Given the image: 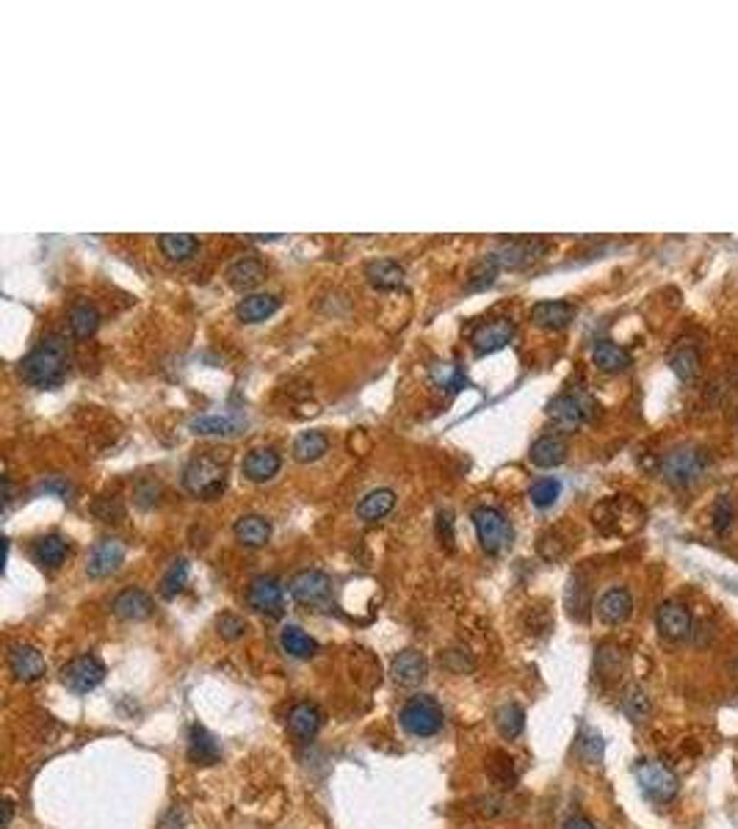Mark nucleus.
<instances>
[{
	"label": "nucleus",
	"mask_w": 738,
	"mask_h": 829,
	"mask_svg": "<svg viewBox=\"0 0 738 829\" xmlns=\"http://www.w3.org/2000/svg\"><path fill=\"white\" fill-rule=\"evenodd\" d=\"M12 818H15V804L6 799V802H4V829L12 826Z\"/></svg>",
	"instance_id": "3c124183"
},
{
	"label": "nucleus",
	"mask_w": 738,
	"mask_h": 829,
	"mask_svg": "<svg viewBox=\"0 0 738 829\" xmlns=\"http://www.w3.org/2000/svg\"><path fill=\"white\" fill-rule=\"evenodd\" d=\"M495 274H498L495 257H493V255H484V257L474 265V274H471V283H467V288H471V291H479V288L493 285V283H495Z\"/></svg>",
	"instance_id": "79ce46f5"
},
{
	"label": "nucleus",
	"mask_w": 738,
	"mask_h": 829,
	"mask_svg": "<svg viewBox=\"0 0 738 829\" xmlns=\"http://www.w3.org/2000/svg\"><path fill=\"white\" fill-rule=\"evenodd\" d=\"M559 495H562V484H559V478H554V475L536 478V481L531 484V490H528V498H531V504H534L536 509H551V506L559 501Z\"/></svg>",
	"instance_id": "58836bf2"
},
{
	"label": "nucleus",
	"mask_w": 738,
	"mask_h": 829,
	"mask_svg": "<svg viewBox=\"0 0 738 829\" xmlns=\"http://www.w3.org/2000/svg\"><path fill=\"white\" fill-rule=\"evenodd\" d=\"M567 454H570V448H567V440H564V437H559V434H543V437H536V440L531 443L528 459H531L534 467H545V470H551V467L564 464V462H567Z\"/></svg>",
	"instance_id": "412c9836"
},
{
	"label": "nucleus",
	"mask_w": 738,
	"mask_h": 829,
	"mask_svg": "<svg viewBox=\"0 0 738 829\" xmlns=\"http://www.w3.org/2000/svg\"><path fill=\"white\" fill-rule=\"evenodd\" d=\"M158 246H161V252H164L169 260L183 263V260H188V257L196 255L199 238L191 235V233H164V235L158 238Z\"/></svg>",
	"instance_id": "72a5a7b5"
},
{
	"label": "nucleus",
	"mask_w": 738,
	"mask_h": 829,
	"mask_svg": "<svg viewBox=\"0 0 738 829\" xmlns=\"http://www.w3.org/2000/svg\"><path fill=\"white\" fill-rule=\"evenodd\" d=\"M291 597L304 608H321L332 600V578L321 570H299L288 581Z\"/></svg>",
	"instance_id": "1a4fd4ad"
},
{
	"label": "nucleus",
	"mask_w": 738,
	"mask_h": 829,
	"mask_svg": "<svg viewBox=\"0 0 738 829\" xmlns=\"http://www.w3.org/2000/svg\"><path fill=\"white\" fill-rule=\"evenodd\" d=\"M246 426V421L235 412H203L188 421V429L203 437H233Z\"/></svg>",
	"instance_id": "2eb2a0df"
},
{
	"label": "nucleus",
	"mask_w": 738,
	"mask_h": 829,
	"mask_svg": "<svg viewBox=\"0 0 738 829\" xmlns=\"http://www.w3.org/2000/svg\"><path fill=\"white\" fill-rule=\"evenodd\" d=\"M329 451V437L324 432H302L294 440V459L302 464L318 462Z\"/></svg>",
	"instance_id": "f704fd0d"
},
{
	"label": "nucleus",
	"mask_w": 738,
	"mask_h": 829,
	"mask_svg": "<svg viewBox=\"0 0 738 829\" xmlns=\"http://www.w3.org/2000/svg\"><path fill=\"white\" fill-rule=\"evenodd\" d=\"M246 603L252 611L265 616H283L285 611V586L277 575H257L249 581Z\"/></svg>",
	"instance_id": "9b49d317"
},
{
	"label": "nucleus",
	"mask_w": 738,
	"mask_h": 829,
	"mask_svg": "<svg viewBox=\"0 0 738 829\" xmlns=\"http://www.w3.org/2000/svg\"><path fill=\"white\" fill-rule=\"evenodd\" d=\"M324 724V714L318 705L313 703H296L288 714V730L299 738V741H310L315 738V733Z\"/></svg>",
	"instance_id": "bb28decb"
},
{
	"label": "nucleus",
	"mask_w": 738,
	"mask_h": 829,
	"mask_svg": "<svg viewBox=\"0 0 738 829\" xmlns=\"http://www.w3.org/2000/svg\"><path fill=\"white\" fill-rule=\"evenodd\" d=\"M603 752H606V741H603V735L586 730L583 738H581V757L586 760V764H600Z\"/></svg>",
	"instance_id": "a18cd8bd"
},
{
	"label": "nucleus",
	"mask_w": 738,
	"mask_h": 829,
	"mask_svg": "<svg viewBox=\"0 0 738 829\" xmlns=\"http://www.w3.org/2000/svg\"><path fill=\"white\" fill-rule=\"evenodd\" d=\"M235 531V539L246 547H263L268 539H272V523L260 514H244L235 520L233 525Z\"/></svg>",
	"instance_id": "2f4dec72"
},
{
	"label": "nucleus",
	"mask_w": 738,
	"mask_h": 829,
	"mask_svg": "<svg viewBox=\"0 0 738 829\" xmlns=\"http://www.w3.org/2000/svg\"><path fill=\"white\" fill-rule=\"evenodd\" d=\"M9 669L23 683H36L47 674V661L42 650L34 644H12L9 647Z\"/></svg>",
	"instance_id": "f3484780"
},
{
	"label": "nucleus",
	"mask_w": 738,
	"mask_h": 829,
	"mask_svg": "<svg viewBox=\"0 0 738 829\" xmlns=\"http://www.w3.org/2000/svg\"><path fill=\"white\" fill-rule=\"evenodd\" d=\"M31 556L39 567L45 570H58L66 556H70V542H66L61 534H47V536H39L31 547Z\"/></svg>",
	"instance_id": "b1692460"
},
{
	"label": "nucleus",
	"mask_w": 738,
	"mask_h": 829,
	"mask_svg": "<svg viewBox=\"0 0 738 829\" xmlns=\"http://www.w3.org/2000/svg\"><path fill=\"white\" fill-rule=\"evenodd\" d=\"M365 276H368V283L374 288H379V291H395V288H401V285L407 283L404 265L395 263V260H374V263H368L365 265Z\"/></svg>",
	"instance_id": "cd10ccee"
},
{
	"label": "nucleus",
	"mask_w": 738,
	"mask_h": 829,
	"mask_svg": "<svg viewBox=\"0 0 738 829\" xmlns=\"http://www.w3.org/2000/svg\"><path fill=\"white\" fill-rule=\"evenodd\" d=\"M432 379H434V385L454 387V390H459L464 385V376H462L459 365H454V363H434L432 365Z\"/></svg>",
	"instance_id": "c03bdc74"
},
{
	"label": "nucleus",
	"mask_w": 738,
	"mask_h": 829,
	"mask_svg": "<svg viewBox=\"0 0 738 829\" xmlns=\"http://www.w3.org/2000/svg\"><path fill=\"white\" fill-rule=\"evenodd\" d=\"M70 363H73L70 343H66L64 335L50 332L25 355V360L20 363V376L25 385L36 390H55L64 385L66 374H70Z\"/></svg>",
	"instance_id": "f257e3e1"
},
{
	"label": "nucleus",
	"mask_w": 738,
	"mask_h": 829,
	"mask_svg": "<svg viewBox=\"0 0 738 829\" xmlns=\"http://www.w3.org/2000/svg\"><path fill=\"white\" fill-rule=\"evenodd\" d=\"M398 722L415 738H432L443 730L445 714L432 694H415L398 711Z\"/></svg>",
	"instance_id": "20e7f679"
},
{
	"label": "nucleus",
	"mask_w": 738,
	"mask_h": 829,
	"mask_svg": "<svg viewBox=\"0 0 738 829\" xmlns=\"http://www.w3.org/2000/svg\"><path fill=\"white\" fill-rule=\"evenodd\" d=\"M655 628L666 642H681L692 634V614L678 600H663L655 611Z\"/></svg>",
	"instance_id": "4468645a"
},
{
	"label": "nucleus",
	"mask_w": 738,
	"mask_h": 829,
	"mask_svg": "<svg viewBox=\"0 0 738 829\" xmlns=\"http://www.w3.org/2000/svg\"><path fill=\"white\" fill-rule=\"evenodd\" d=\"M390 677L395 685H421L429 677V661L421 650H401L390 664Z\"/></svg>",
	"instance_id": "dca6fc26"
},
{
	"label": "nucleus",
	"mask_w": 738,
	"mask_h": 829,
	"mask_svg": "<svg viewBox=\"0 0 738 829\" xmlns=\"http://www.w3.org/2000/svg\"><path fill=\"white\" fill-rule=\"evenodd\" d=\"M669 368H673V374H675L681 382L697 379V374H700V349L694 345V340L681 337V340L673 345V352H669Z\"/></svg>",
	"instance_id": "393cba45"
},
{
	"label": "nucleus",
	"mask_w": 738,
	"mask_h": 829,
	"mask_svg": "<svg viewBox=\"0 0 738 829\" xmlns=\"http://www.w3.org/2000/svg\"><path fill=\"white\" fill-rule=\"evenodd\" d=\"M222 757V746L219 741L199 724H191L188 727V760L196 766H214L219 764Z\"/></svg>",
	"instance_id": "4be33fe9"
},
{
	"label": "nucleus",
	"mask_w": 738,
	"mask_h": 829,
	"mask_svg": "<svg viewBox=\"0 0 738 829\" xmlns=\"http://www.w3.org/2000/svg\"><path fill=\"white\" fill-rule=\"evenodd\" d=\"M733 520H735V509H733L730 498L722 495V498L716 501V506H713V528H716L719 534H727L730 525H733Z\"/></svg>",
	"instance_id": "49530a36"
},
{
	"label": "nucleus",
	"mask_w": 738,
	"mask_h": 829,
	"mask_svg": "<svg viewBox=\"0 0 738 829\" xmlns=\"http://www.w3.org/2000/svg\"><path fill=\"white\" fill-rule=\"evenodd\" d=\"M597 672H600V677H606V680L620 677V672H623V653L617 647H612V644L600 647L597 650Z\"/></svg>",
	"instance_id": "a19ab883"
},
{
	"label": "nucleus",
	"mask_w": 738,
	"mask_h": 829,
	"mask_svg": "<svg viewBox=\"0 0 738 829\" xmlns=\"http://www.w3.org/2000/svg\"><path fill=\"white\" fill-rule=\"evenodd\" d=\"M437 536L445 547H454V514L448 509H440L437 514Z\"/></svg>",
	"instance_id": "de8ad7c7"
},
{
	"label": "nucleus",
	"mask_w": 738,
	"mask_h": 829,
	"mask_svg": "<svg viewBox=\"0 0 738 829\" xmlns=\"http://www.w3.org/2000/svg\"><path fill=\"white\" fill-rule=\"evenodd\" d=\"M395 506V493L390 487H376L371 493H365L357 504V517L363 523H379L382 517H387Z\"/></svg>",
	"instance_id": "c85d7f7f"
},
{
	"label": "nucleus",
	"mask_w": 738,
	"mask_h": 829,
	"mask_svg": "<svg viewBox=\"0 0 738 829\" xmlns=\"http://www.w3.org/2000/svg\"><path fill=\"white\" fill-rule=\"evenodd\" d=\"M185 584H188V562L180 556V559H175L169 567H166V573H164V578H161V597L164 600H175L183 589H185Z\"/></svg>",
	"instance_id": "4c0bfd02"
},
{
	"label": "nucleus",
	"mask_w": 738,
	"mask_h": 829,
	"mask_svg": "<svg viewBox=\"0 0 738 829\" xmlns=\"http://www.w3.org/2000/svg\"><path fill=\"white\" fill-rule=\"evenodd\" d=\"M471 520H474V528H476V536H479V544H482L484 553H493V556H495V553H501L504 547L512 544L514 531H512L509 517L501 509H495V506H476L474 514H471Z\"/></svg>",
	"instance_id": "0eeeda50"
},
{
	"label": "nucleus",
	"mask_w": 738,
	"mask_h": 829,
	"mask_svg": "<svg viewBox=\"0 0 738 829\" xmlns=\"http://www.w3.org/2000/svg\"><path fill=\"white\" fill-rule=\"evenodd\" d=\"M592 363L606 374H620L631 365V355L614 340H597L592 345Z\"/></svg>",
	"instance_id": "c756f323"
},
{
	"label": "nucleus",
	"mask_w": 738,
	"mask_h": 829,
	"mask_svg": "<svg viewBox=\"0 0 738 829\" xmlns=\"http://www.w3.org/2000/svg\"><path fill=\"white\" fill-rule=\"evenodd\" d=\"M183 490L203 501L219 498L227 490V462L216 451L194 454L183 467Z\"/></svg>",
	"instance_id": "f03ea898"
},
{
	"label": "nucleus",
	"mask_w": 738,
	"mask_h": 829,
	"mask_svg": "<svg viewBox=\"0 0 738 829\" xmlns=\"http://www.w3.org/2000/svg\"><path fill=\"white\" fill-rule=\"evenodd\" d=\"M39 490H45V493H58V495H61V498L66 501V495H70V484H66L64 478H58V475H53V478H50L47 484H42V487H39Z\"/></svg>",
	"instance_id": "09e8293b"
},
{
	"label": "nucleus",
	"mask_w": 738,
	"mask_h": 829,
	"mask_svg": "<svg viewBox=\"0 0 738 829\" xmlns=\"http://www.w3.org/2000/svg\"><path fill=\"white\" fill-rule=\"evenodd\" d=\"M280 310V299L274 294H252L238 302V318L244 324H260Z\"/></svg>",
	"instance_id": "7c9ffc66"
},
{
	"label": "nucleus",
	"mask_w": 738,
	"mask_h": 829,
	"mask_svg": "<svg viewBox=\"0 0 738 829\" xmlns=\"http://www.w3.org/2000/svg\"><path fill=\"white\" fill-rule=\"evenodd\" d=\"M103 680H105V664L95 653L78 655L61 669V683L70 691H75V694H89Z\"/></svg>",
	"instance_id": "9d476101"
},
{
	"label": "nucleus",
	"mask_w": 738,
	"mask_h": 829,
	"mask_svg": "<svg viewBox=\"0 0 738 829\" xmlns=\"http://www.w3.org/2000/svg\"><path fill=\"white\" fill-rule=\"evenodd\" d=\"M633 774H636V783H639L642 794L655 804L673 802L681 791L678 774L673 769H666L663 764H658V760H639Z\"/></svg>",
	"instance_id": "423d86ee"
},
{
	"label": "nucleus",
	"mask_w": 738,
	"mask_h": 829,
	"mask_svg": "<svg viewBox=\"0 0 738 829\" xmlns=\"http://www.w3.org/2000/svg\"><path fill=\"white\" fill-rule=\"evenodd\" d=\"M125 542L119 539H100L92 553H89V562H86V575L95 578V581H103V578H111L114 573H119V567L125 564Z\"/></svg>",
	"instance_id": "ddd939ff"
},
{
	"label": "nucleus",
	"mask_w": 738,
	"mask_h": 829,
	"mask_svg": "<svg viewBox=\"0 0 738 829\" xmlns=\"http://www.w3.org/2000/svg\"><path fill=\"white\" fill-rule=\"evenodd\" d=\"M711 467V456L705 448L692 445V443H681L673 451H666L661 456V475L666 484H673L678 490H686L692 484H697Z\"/></svg>",
	"instance_id": "7ed1b4c3"
},
{
	"label": "nucleus",
	"mask_w": 738,
	"mask_h": 829,
	"mask_svg": "<svg viewBox=\"0 0 738 829\" xmlns=\"http://www.w3.org/2000/svg\"><path fill=\"white\" fill-rule=\"evenodd\" d=\"M216 628H219L222 639H227V642H238V639H244L246 631H249L246 619H241L238 614H222V616L216 619Z\"/></svg>",
	"instance_id": "37998d69"
},
{
	"label": "nucleus",
	"mask_w": 738,
	"mask_h": 829,
	"mask_svg": "<svg viewBox=\"0 0 738 829\" xmlns=\"http://www.w3.org/2000/svg\"><path fill=\"white\" fill-rule=\"evenodd\" d=\"M631 614H633V597L623 586L609 589L606 594L597 600V616H600L603 625H612V628L623 625V622L631 619Z\"/></svg>",
	"instance_id": "aec40b11"
},
{
	"label": "nucleus",
	"mask_w": 738,
	"mask_h": 829,
	"mask_svg": "<svg viewBox=\"0 0 738 829\" xmlns=\"http://www.w3.org/2000/svg\"><path fill=\"white\" fill-rule=\"evenodd\" d=\"M280 647L291 655V658H299V661H307L313 655H318V642L304 634L299 625H285L283 634H280Z\"/></svg>",
	"instance_id": "473e14b6"
},
{
	"label": "nucleus",
	"mask_w": 738,
	"mask_h": 829,
	"mask_svg": "<svg viewBox=\"0 0 738 829\" xmlns=\"http://www.w3.org/2000/svg\"><path fill=\"white\" fill-rule=\"evenodd\" d=\"M623 711H625V716L631 719V722H644L647 716H650V697H647V691L642 688V685H631L628 691H625V697H623Z\"/></svg>",
	"instance_id": "ea45409f"
},
{
	"label": "nucleus",
	"mask_w": 738,
	"mask_h": 829,
	"mask_svg": "<svg viewBox=\"0 0 738 829\" xmlns=\"http://www.w3.org/2000/svg\"><path fill=\"white\" fill-rule=\"evenodd\" d=\"M548 244L543 238H512L506 244H501L495 252H490L498 263V268H525L534 260H540L545 255Z\"/></svg>",
	"instance_id": "f8f14e48"
},
{
	"label": "nucleus",
	"mask_w": 738,
	"mask_h": 829,
	"mask_svg": "<svg viewBox=\"0 0 738 829\" xmlns=\"http://www.w3.org/2000/svg\"><path fill=\"white\" fill-rule=\"evenodd\" d=\"M280 467H283V456L274 448H252L241 462V473L252 484L272 481L280 473Z\"/></svg>",
	"instance_id": "a211bd4d"
},
{
	"label": "nucleus",
	"mask_w": 738,
	"mask_h": 829,
	"mask_svg": "<svg viewBox=\"0 0 738 829\" xmlns=\"http://www.w3.org/2000/svg\"><path fill=\"white\" fill-rule=\"evenodd\" d=\"M153 608H155L153 597L145 589H136V586L122 589L114 597V603H111L114 616H119L125 622H142V619H147L153 614Z\"/></svg>",
	"instance_id": "6ab92c4d"
},
{
	"label": "nucleus",
	"mask_w": 738,
	"mask_h": 829,
	"mask_svg": "<svg viewBox=\"0 0 738 829\" xmlns=\"http://www.w3.org/2000/svg\"><path fill=\"white\" fill-rule=\"evenodd\" d=\"M100 326V310L92 302H78L70 307V332L75 337H92Z\"/></svg>",
	"instance_id": "c9c22d12"
},
{
	"label": "nucleus",
	"mask_w": 738,
	"mask_h": 829,
	"mask_svg": "<svg viewBox=\"0 0 738 829\" xmlns=\"http://www.w3.org/2000/svg\"><path fill=\"white\" fill-rule=\"evenodd\" d=\"M562 829H594V824L589 818H583V815H573Z\"/></svg>",
	"instance_id": "8fccbe9b"
},
{
	"label": "nucleus",
	"mask_w": 738,
	"mask_h": 829,
	"mask_svg": "<svg viewBox=\"0 0 738 829\" xmlns=\"http://www.w3.org/2000/svg\"><path fill=\"white\" fill-rule=\"evenodd\" d=\"M514 332H517V326L506 315H495V318H487V321L476 324L474 332H471L474 355L487 357V355H495V352L506 349V345L512 343V337H514Z\"/></svg>",
	"instance_id": "6e6552de"
},
{
	"label": "nucleus",
	"mask_w": 738,
	"mask_h": 829,
	"mask_svg": "<svg viewBox=\"0 0 738 829\" xmlns=\"http://www.w3.org/2000/svg\"><path fill=\"white\" fill-rule=\"evenodd\" d=\"M597 414V401L583 390H567L559 393L551 404H548V418L559 426V429H578L583 424H589Z\"/></svg>",
	"instance_id": "39448f33"
},
{
	"label": "nucleus",
	"mask_w": 738,
	"mask_h": 829,
	"mask_svg": "<svg viewBox=\"0 0 738 829\" xmlns=\"http://www.w3.org/2000/svg\"><path fill=\"white\" fill-rule=\"evenodd\" d=\"M224 276L235 291H249L265 280V263L260 257H238L227 265Z\"/></svg>",
	"instance_id": "a878e982"
},
{
	"label": "nucleus",
	"mask_w": 738,
	"mask_h": 829,
	"mask_svg": "<svg viewBox=\"0 0 738 829\" xmlns=\"http://www.w3.org/2000/svg\"><path fill=\"white\" fill-rule=\"evenodd\" d=\"M575 318V307L570 302L562 299H551V302H536L531 307V321L540 329H564L570 326Z\"/></svg>",
	"instance_id": "5701e85b"
},
{
	"label": "nucleus",
	"mask_w": 738,
	"mask_h": 829,
	"mask_svg": "<svg viewBox=\"0 0 738 829\" xmlns=\"http://www.w3.org/2000/svg\"><path fill=\"white\" fill-rule=\"evenodd\" d=\"M495 727L501 733V738L514 741L523 730H525V711L517 703H506L495 711Z\"/></svg>",
	"instance_id": "e433bc0d"
}]
</instances>
